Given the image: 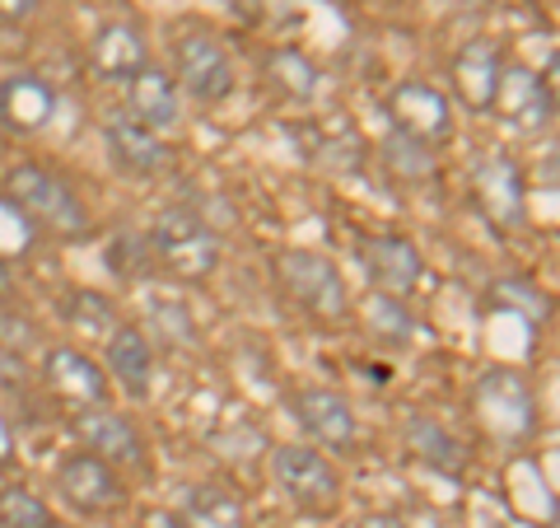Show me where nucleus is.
<instances>
[{
	"mask_svg": "<svg viewBox=\"0 0 560 528\" xmlns=\"http://www.w3.org/2000/svg\"><path fill=\"white\" fill-rule=\"evenodd\" d=\"M490 108H500V117H510L514 127H523V131H541V127H551L556 122V94H551L547 80L533 76V70L500 66Z\"/></svg>",
	"mask_w": 560,
	"mask_h": 528,
	"instance_id": "obj_10",
	"label": "nucleus"
},
{
	"mask_svg": "<svg viewBox=\"0 0 560 528\" xmlns=\"http://www.w3.org/2000/svg\"><path fill=\"white\" fill-rule=\"evenodd\" d=\"M150 319L160 323V332L164 337H178V342H187L191 337V319L178 309V305H164V299H150Z\"/></svg>",
	"mask_w": 560,
	"mask_h": 528,
	"instance_id": "obj_28",
	"label": "nucleus"
},
{
	"mask_svg": "<svg viewBox=\"0 0 560 528\" xmlns=\"http://www.w3.org/2000/svg\"><path fill=\"white\" fill-rule=\"evenodd\" d=\"M355 528H407L397 515H364V519H355Z\"/></svg>",
	"mask_w": 560,
	"mask_h": 528,
	"instance_id": "obj_31",
	"label": "nucleus"
},
{
	"mask_svg": "<svg viewBox=\"0 0 560 528\" xmlns=\"http://www.w3.org/2000/svg\"><path fill=\"white\" fill-rule=\"evenodd\" d=\"M0 346L14 351V356L28 351L33 346V323L28 319H14V313H0Z\"/></svg>",
	"mask_w": 560,
	"mask_h": 528,
	"instance_id": "obj_29",
	"label": "nucleus"
},
{
	"mask_svg": "<svg viewBox=\"0 0 560 528\" xmlns=\"http://www.w3.org/2000/svg\"><path fill=\"white\" fill-rule=\"evenodd\" d=\"M500 47L490 38H477L458 51V61H453V84H458V94L467 99V108H490V99H495V76H500Z\"/></svg>",
	"mask_w": 560,
	"mask_h": 528,
	"instance_id": "obj_21",
	"label": "nucleus"
},
{
	"mask_svg": "<svg viewBox=\"0 0 560 528\" xmlns=\"http://www.w3.org/2000/svg\"><path fill=\"white\" fill-rule=\"evenodd\" d=\"M33 10H38V0H0V20H5V24L33 20Z\"/></svg>",
	"mask_w": 560,
	"mask_h": 528,
	"instance_id": "obj_30",
	"label": "nucleus"
},
{
	"mask_svg": "<svg viewBox=\"0 0 560 528\" xmlns=\"http://www.w3.org/2000/svg\"><path fill=\"white\" fill-rule=\"evenodd\" d=\"M383 160H388L393 179L401 183H425L434 179V146H425V140H416L407 131H393L388 146H383Z\"/></svg>",
	"mask_w": 560,
	"mask_h": 528,
	"instance_id": "obj_23",
	"label": "nucleus"
},
{
	"mask_svg": "<svg viewBox=\"0 0 560 528\" xmlns=\"http://www.w3.org/2000/svg\"><path fill=\"white\" fill-rule=\"evenodd\" d=\"M290 408H294V421L308 431V439H318L323 449H337V454L355 449L360 421L337 389H300Z\"/></svg>",
	"mask_w": 560,
	"mask_h": 528,
	"instance_id": "obj_11",
	"label": "nucleus"
},
{
	"mask_svg": "<svg viewBox=\"0 0 560 528\" xmlns=\"http://www.w3.org/2000/svg\"><path fill=\"white\" fill-rule=\"evenodd\" d=\"M108 150H113V160H117L121 169L136 173V179L164 173V169H168V160H173V150H168L164 131L145 127V122H136L131 113L108 117Z\"/></svg>",
	"mask_w": 560,
	"mask_h": 528,
	"instance_id": "obj_14",
	"label": "nucleus"
},
{
	"mask_svg": "<svg viewBox=\"0 0 560 528\" xmlns=\"http://www.w3.org/2000/svg\"><path fill=\"white\" fill-rule=\"evenodd\" d=\"M47 383H51V393L66 398V402H75V408H94V402H108V369H98L84 351L75 346H51L47 351Z\"/></svg>",
	"mask_w": 560,
	"mask_h": 528,
	"instance_id": "obj_15",
	"label": "nucleus"
},
{
	"mask_svg": "<svg viewBox=\"0 0 560 528\" xmlns=\"http://www.w3.org/2000/svg\"><path fill=\"white\" fill-rule=\"evenodd\" d=\"M127 113L136 122H145L154 131H173L183 122L178 103V76H168L160 66H145L140 76L127 80Z\"/></svg>",
	"mask_w": 560,
	"mask_h": 528,
	"instance_id": "obj_17",
	"label": "nucleus"
},
{
	"mask_svg": "<svg viewBox=\"0 0 560 528\" xmlns=\"http://www.w3.org/2000/svg\"><path fill=\"white\" fill-rule=\"evenodd\" d=\"M477 197L490 210V220L518 225L523 220V179H518L514 160H504V154H490V160H481V169H477Z\"/></svg>",
	"mask_w": 560,
	"mask_h": 528,
	"instance_id": "obj_20",
	"label": "nucleus"
},
{
	"mask_svg": "<svg viewBox=\"0 0 560 528\" xmlns=\"http://www.w3.org/2000/svg\"><path fill=\"white\" fill-rule=\"evenodd\" d=\"M276 276H280V286L290 290V299H300L313 319L341 323L350 313L346 276L337 272V262H327L323 253H280Z\"/></svg>",
	"mask_w": 560,
	"mask_h": 528,
	"instance_id": "obj_4",
	"label": "nucleus"
},
{
	"mask_svg": "<svg viewBox=\"0 0 560 528\" xmlns=\"http://www.w3.org/2000/svg\"><path fill=\"white\" fill-rule=\"evenodd\" d=\"M495 305H504V309H518L528 323H541V319H547V313H551L547 295L533 290V286H523V280H500V286H495Z\"/></svg>",
	"mask_w": 560,
	"mask_h": 528,
	"instance_id": "obj_27",
	"label": "nucleus"
},
{
	"mask_svg": "<svg viewBox=\"0 0 560 528\" xmlns=\"http://www.w3.org/2000/svg\"><path fill=\"white\" fill-rule=\"evenodd\" d=\"M388 117H393V131H407L425 146H440V140L453 136V108L444 90H434L425 80H401L393 84L388 94Z\"/></svg>",
	"mask_w": 560,
	"mask_h": 528,
	"instance_id": "obj_8",
	"label": "nucleus"
},
{
	"mask_svg": "<svg viewBox=\"0 0 560 528\" xmlns=\"http://www.w3.org/2000/svg\"><path fill=\"white\" fill-rule=\"evenodd\" d=\"M90 66L98 80H113V84L140 76V70L150 66V43H145V33H140V24H131V20L98 24L90 38Z\"/></svg>",
	"mask_w": 560,
	"mask_h": 528,
	"instance_id": "obj_13",
	"label": "nucleus"
},
{
	"mask_svg": "<svg viewBox=\"0 0 560 528\" xmlns=\"http://www.w3.org/2000/svg\"><path fill=\"white\" fill-rule=\"evenodd\" d=\"M51 113H57V90L43 80V76H10L0 80V122L10 131H43Z\"/></svg>",
	"mask_w": 560,
	"mask_h": 528,
	"instance_id": "obj_18",
	"label": "nucleus"
},
{
	"mask_svg": "<svg viewBox=\"0 0 560 528\" xmlns=\"http://www.w3.org/2000/svg\"><path fill=\"white\" fill-rule=\"evenodd\" d=\"M360 257L364 272L374 276V286L383 295H411L425 276V262H420V249L407 234H370L360 239Z\"/></svg>",
	"mask_w": 560,
	"mask_h": 528,
	"instance_id": "obj_12",
	"label": "nucleus"
},
{
	"mask_svg": "<svg viewBox=\"0 0 560 528\" xmlns=\"http://www.w3.org/2000/svg\"><path fill=\"white\" fill-rule=\"evenodd\" d=\"M66 319H70V328H75L80 337H98V342H108L113 328L121 323L117 309H113V299H103V295H94V290H80L75 299H70Z\"/></svg>",
	"mask_w": 560,
	"mask_h": 528,
	"instance_id": "obj_25",
	"label": "nucleus"
},
{
	"mask_svg": "<svg viewBox=\"0 0 560 528\" xmlns=\"http://www.w3.org/2000/svg\"><path fill=\"white\" fill-rule=\"evenodd\" d=\"M267 70H271V84L285 99H313L318 94V66H313L308 57H300L294 47H285V51H271L267 57Z\"/></svg>",
	"mask_w": 560,
	"mask_h": 528,
	"instance_id": "obj_24",
	"label": "nucleus"
},
{
	"mask_svg": "<svg viewBox=\"0 0 560 528\" xmlns=\"http://www.w3.org/2000/svg\"><path fill=\"white\" fill-rule=\"evenodd\" d=\"M51 509L28 486H0V528H51Z\"/></svg>",
	"mask_w": 560,
	"mask_h": 528,
	"instance_id": "obj_26",
	"label": "nucleus"
},
{
	"mask_svg": "<svg viewBox=\"0 0 560 528\" xmlns=\"http://www.w3.org/2000/svg\"><path fill=\"white\" fill-rule=\"evenodd\" d=\"M276 486L304 509V515H331L341 505V472L313 445H280L271 454Z\"/></svg>",
	"mask_w": 560,
	"mask_h": 528,
	"instance_id": "obj_3",
	"label": "nucleus"
},
{
	"mask_svg": "<svg viewBox=\"0 0 560 528\" xmlns=\"http://www.w3.org/2000/svg\"><path fill=\"white\" fill-rule=\"evenodd\" d=\"M187 515L197 528H248V509L224 486H197L187 501Z\"/></svg>",
	"mask_w": 560,
	"mask_h": 528,
	"instance_id": "obj_22",
	"label": "nucleus"
},
{
	"mask_svg": "<svg viewBox=\"0 0 560 528\" xmlns=\"http://www.w3.org/2000/svg\"><path fill=\"white\" fill-rule=\"evenodd\" d=\"M5 197L20 216H28L38 230L57 234V239H84L90 234V210H84V202L57 179V173H47L43 164L10 169Z\"/></svg>",
	"mask_w": 560,
	"mask_h": 528,
	"instance_id": "obj_2",
	"label": "nucleus"
},
{
	"mask_svg": "<svg viewBox=\"0 0 560 528\" xmlns=\"http://www.w3.org/2000/svg\"><path fill=\"white\" fill-rule=\"evenodd\" d=\"M103 356H108V379L117 383L127 398H150L154 389V351H150V337L140 328H127L117 323L113 337L103 342Z\"/></svg>",
	"mask_w": 560,
	"mask_h": 528,
	"instance_id": "obj_16",
	"label": "nucleus"
},
{
	"mask_svg": "<svg viewBox=\"0 0 560 528\" xmlns=\"http://www.w3.org/2000/svg\"><path fill=\"white\" fill-rule=\"evenodd\" d=\"M477 408L486 416V426L500 439H523L537 426L533 389L523 383V375H514V369H490V375L477 383Z\"/></svg>",
	"mask_w": 560,
	"mask_h": 528,
	"instance_id": "obj_7",
	"label": "nucleus"
},
{
	"mask_svg": "<svg viewBox=\"0 0 560 528\" xmlns=\"http://www.w3.org/2000/svg\"><path fill=\"white\" fill-rule=\"evenodd\" d=\"M150 257L160 262V272H168L173 280H210L220 267V239L215 230L187 206H168L150 230Z\"/></svg>",
	"mask_w": 560,
	"mask_h": 528,
	"instance_id": "obj_1",
	"label": "nucleus"
},
{
	"mask_svg": "<svg viewBox=\"0 0 560 528\" xmlns=\"http://www.w3.org/2000/svg\"><path fill=\"white\" fill-rule=\"evenodd\" d=\"M57 491L75 515H113V509L127 505V482H121V472L108 459H98L94 449L66 454L57 463Z\"/></svg>",
	"mask_w": 560,
	"mask_h": 528,
	"instance_id": "obj_5",
	"label": "nucleus"
},
{
	"mask_svg": "<svg viewBox=\"0 0 560 528\" xmlns=\"http://www.w3.org/2000/svg\"><path fill=\"white\" fill-rule=\"evenodd\" d=\"M75 435L84 449H94L98 459H108L113 468H145V439L121 412H113L108 402H94V408L75 412Z\"/></svg>",
	"mask_w": 560,
	"mask_h": 528,
	"instance_id": "obj_9",
	"label": "nucleus"
},
{
	"mask_svg": "<svg viewBox=\"0 0 560 528\" xmlns=\"http://www.w3.org/2000/svg\"><path fill=\"white\" fill-rule=\"evenodd\" d=\"M51 528H70V524H51Z\"/></svg>",
	"mask_w": 560,
	"mask_h": 528,
	"instance_id": "obj_32",
	"label": "nucleus"
},
{
	"mask_svg": "<svg viewBox=\"0 0 560 528\" xmlns=\"http://www.w3.org/2000/svg\"><path fill=\"white\" fill-rule=\"evenodd\" d=\"M173 61H178V84L191 99L224 103L234 94V61L210 33H187V38H178Z\"/></svg>",
	"mask_w": 560,
	"mask_h": 528,
	"instance_id": "obj_6",
	"label": "nucleus"
},
{
	"mask_svg": "<svg viewBox=\"0 0 560 528\" xmlns=\"http://www.w3.org/2000/svg\"><path fill=\"white\" fill-rule=\"evenodd\" d=\"M407 449H411L430 472H444V478H463V472H467V449H463V439L453 435L448 426H440L434 416H425V412H411V416H407Z\"/></svg>",
	"mask_w": 560,
	"mask_h": 528,
	"instance_id": "obj_19",
	"label": "nucleus"
}]
</instances>
